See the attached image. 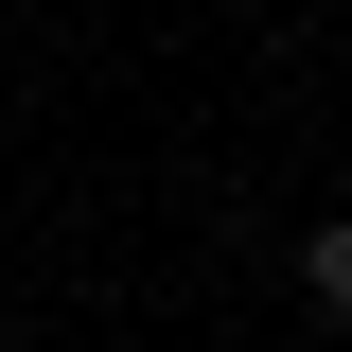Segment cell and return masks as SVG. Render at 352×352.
Segmentation results:
<instances>
[{"label":"cell","mask_w":352,"mask_h":352,"mask_svg":"<svg viewBox=\"0 0 352 352\" xmlns=\"http://www.w3.org/2000/svg\"><path fill=\"white\" fill-rule=\"evenodd\" d=\"M300 300H317V317L352 335V212H335V229H300Z\"/></svg>","instance_id":"cell-1"}]
</instances>
